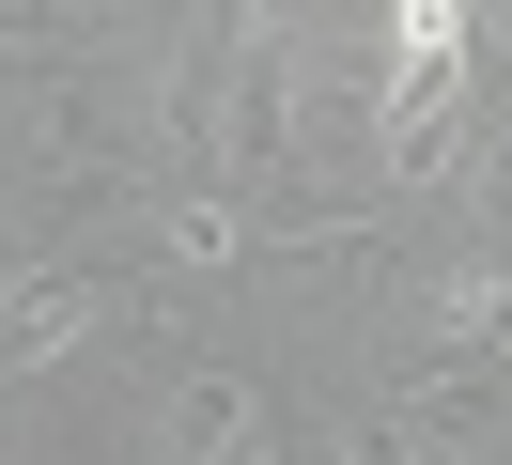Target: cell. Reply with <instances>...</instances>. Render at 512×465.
Returning <instances> with one entry per match:
<instances>
[{"instance_id": "6da1fadb", "label": "cell", "mask_w": 512, "mask_h": 465, "mask_svg": "<svg viewBox=\"0 0 512 465\" xmlns=\"http://www.w3.org/2000/svg\"><path fill=\"white\" fill-rule=\"evenodd\" d=\"M109 326H125V279L94 248H0V372H63Z\"/></svg>"}, {"instance_id": "7a4b0ae2", "label": "cell", "mask_w": 512, "mask_h": 465, "mask_svg": "<svg viewBox=\"0 0 512 465\" xmlns=\"http://www.w3.org/2000/svg\"><path fill=\"white\" fill-rule=\"evenodd\" d=\"M156 465H280V403L249 372H187L156 403Z\"/></svg>"}]
</instances>
